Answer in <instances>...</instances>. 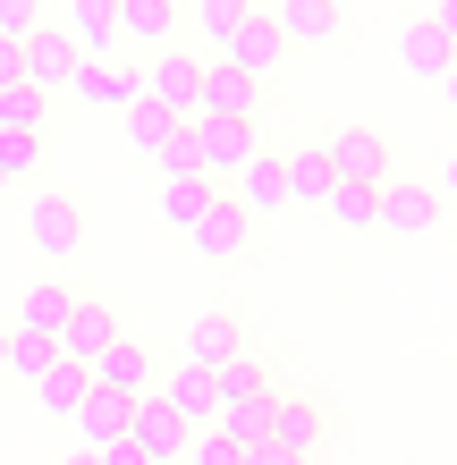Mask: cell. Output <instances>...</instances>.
Segmentation results:
<instances>
[{
	"label": "cell",
	"mask_w": 457,
	"mask_h": 465,
	"mask_svg": "<svg viewBox=\"0 0 457 465\" xmlns=\"http://www.w3.org/2000/svg\"><path fill=\"white\" fill-rule=\"evenodd\" d=\"M68 313H76V288H68V280H35V288L17 296V322H9V331H25V339H60Z\"/></svg>",
	"instance_id": "17"
},
{
	"label": "cell",
	"mask_w": 457,
	"mask_h": 465,
	"mask_svg": "<svg viewBox=\"0 0 457 465\" xmlns=\"http://www.w3.org/2000/svg\"><path fill=\"white\" fill-rule=\"evenodd\" d=\"M127 415H136V406H119V398H85L76 406V457H111L119 440H127Z\"/></svg>",
	"instance_id": "20"
},
{
	"label": "cell",
	"mask_w": 457,
	"mask_h": 465,
	"mask_svg": "<svg viewBox=\"0 0 457 465\" xmlns=\"http://www.w3.org/2000/svg\"><path fill=\"white\" fill-rule=\"evenodd\" d=\"M85 381L102 398H119V406H144L153 390H161V372H153V355L136 347V339H119L111 355H102V364H85Z\"/></svg>",
	"instance_id": "7"
},
{
	"label": "cell",
	"mask_w": 457,
	"mask_h": 465,
	"mask_svg": "<svg viewBox=\"0 0 457 465\" xmlns=\"http://www.w3.org/2000/svg\"><path fill=\"white\" fill-rule=\"evenodd\" d=\"M144 102H153V111H170L178 127H195L204 119V60H195V51H153Z\"/></svg>",
	"instance_id": "1"
},
{
	"label": "cell",
	"mask_w": 457,
	"mask_h": 465,
	"mask_svg": "<svg viewBox=\"0 0 457 465\" xmlns=\"http://www.w3.org/2000/svg\"><path fill=\"white\" fill-rule=\"evenodd\" d=\"M178 135H186V127H178L170 111H153V102H136V111H127V144H136V153H153V161L170 153Z\"/></svg>",
	"instance_id": "30"
},
{
	"label": "cell",
	"mask_w": 457,
	"mask_h": 465,
	"mask_svg": "<svg viewBox=\"0 0 457 465\" xmlns=\"http://www.w3.org/2000/svg\"><path fill=\"white\" fill-rule=\"evenodd\" d=\"M51 364H60V347H51V339H25V331H9V372H17V381H43Z\"/></svg>",
	"instance_id": "34"
},
{
	"label": "cell",
	"mask_w": 457,
	"mask_h": 465,
	"mask_svg": "<svg viewBox=\"0 0 457 465\" xmlns=\"http://www.w3.org/2000/svg\"><path fill=\"white\" fill-rule=\"evenodd\" d=\"M119 339H127V331H119V313L102 305V296H76V313L60 322V339H51V347H60L68 364H102V355H111Z\"/></svg>",
	"instance_id": "6"
},
{
	"label": "cell",
	"mask_w": 457,
	"mask_h": 465,
	"mask_svg": "<svg viewBox=\"0 0 457 465\" xmlns=\"http://www.w3.org/2000/svg\"><path fill=\"white\" fill-rule=\"evenodd\" d=\"M102 465H144V457H136V440H119L111 457H102Z\"/></svg>",
	"instance_id": "38"
},
{
	"label": "cell",
	"mask_w": 457,
	"mask_h": 465,
	"mask_svg": "<svg viewBox=\"0 0 457 465\" xmlns=\"http://www.w3.org/2000/svg\"><path fill=\"white\" fill-rule=\"evenodd\" d=\"M280 25H272V9H246V25H237V35H229V51H221V60L229 68H246V76H272L280 68Z\"/></svg>",
	"instance_id": "18"
},
{
	"label": "cell",
	"mask_w": 457,
	"mask_h": 465,
	"mask_svg": "<svg viewBox=\"0 0 457 465\" xmlns=\"http://www.w3.org/2000/svg\"><path fill=\"white\" fill-rule=\"evenodd\" d=\"M423 17H432V35L457 51V0H432V9H423Z\"/></svg>",
	"instance_id": "37"
},
{
	"label": "cell",
	"mask_w": 457,
	"mask_h": 465,
	"mask_svg": "<svg viewBox=\"0 0 457 465\" xmlns=\"http://www.w3.org/2000/svg\"><path fill=\"white\" fill-rule=\"evenodd\" d=\"M398 60H407L415 76H449V43L432 35V17H415L407 35H398Z\"/></svg>",
	"instance_id": "29"
},
{
	"label": "cell",
	"mask_w": 457,
	"mask_h": 465,
	"mask_svg": "<svg viewBox=\"0 0 457 465\" xmlns=\"http://www.w3.org/2000/svg\"><path fill=\"white\" fill-rule=\"evenodd\" d=\"M272 25H280V43H331L339 35V9H331V0H280Z\"/></svg>",
	"instance_id": "22"
},
{
	"label": "cell",
	"mask_w": 457,
	"mask_h": 465,
	"mask_svg": "<svg viewBox=\"0 0 457 465\" xmlns=\"http://www.w3.org/2000/svg\"><path fill=\"white\" fill-rule=\"evenodd\" d=\"M322 212H331L339 229H382V195H373V186H331Z\"/></svg>",
	"instance_id": "31"
},
{
	"label": "cell",
	"mask_w": 457,
	"mask_h": 465,
	"mask_svg": "<svg viewBox=\"0 0 457 465\" xmlns=\"http://www.w3.org/2000/svg\"><path fill=\"white\" fill-rule=\"evenodd\" d=\"M0 135H43V144H51V102L35 85H17V76L0 85Z\"/></svg>",
	"instance_id": "23"
},
{
	"label": "cell",
	"mask_w": 457,
	"mask_h": 465,
	"mask_svg": "<svg viewBox=\"0 0 457 465\" xmlns=\"http://www.w3.org/2000/svg\"><path fill=\"white\" fill-rule=\"evenodd\" d=\"M43 25H51V17L35 9V0H0V51H25Z\"/></svg>",
	"instance_id": "33"
},
{
	"label": "cell",
	"mask_w": 457,
	"mask_h": 465,
	"mask_svg": "<svg viewBox=\"0 0 457 465\" xmlns=\"http://www.w3.org/2000/svg\"><path fill=\"white\" fill-rule=\"evenodd\" d=\"M212 195H221V186H204V178H178V186H161V221L195 237V221L212 212Z\"/></svg>",
	"instance_id": "28"
},
{
	"label": "cell",
	"mask_w": 457,
	"mask_h": 465,
	"mask_svg": "<svg viewBox=\"0 0 457 465\" xmlns=\"http://www.w3.org/2000/svg\"><path fill=\"white\" fill-rule=\"evenodd\" d=\"M322 440H331V406H322V398H280L272 406V449H288L297 465H313Z\"/></svg>",
	"instance_id": "9"
},
{
	"label": "cell",
	"mask_w": 457,
	"mask_h": 465,
	"mask_svg": "<svg viewBox=\"0 0 457 465\" xmlns=\"http://www.w3.org/2000/svg\"><path fill=\"white\" fill-rule=\"evenodd\" d=\"M246 465H297V457H288V449H254Z\"/></svg>",
	"instance_id": "39"
},
{
	"label": "cell",
	"mask_w": 457,
	"mask_h": 465,
	"mask_svg": "<svg viewBox=\"0 0 457 465\" xmlns=\"http://www.w3.org/2000/svg\"><path fill=\"white\" fill-rule=\"evenodd\" d=\"M76 94L102 102V111H136V102H144V68L127 60V51H119V60H76Z\"/></svg>",
	"instance_id": "11"
},
{
	"label": "cell",
	"mask_w": 457,
	"mask_h": 465,
	"mask_svg": "<svg viewBox=\"0 0 457 465\" xmlns=\"http://www.w3.org/2000/svg\"><path fill=\"white\" fill-rule=\"evenodd\" d=\"M331 153H322V144H297V153H288V203H331Z\"/></svg>",
	"instance_id": "25"
},
{
	"label": "cell",
	"mask_w": 457,
	"mask_h": 465,
	"mask_svg": "<svg viewBox=\"0 0 457 465\" xmlns=\"http://www.w3.org/2000/svg\"><path fill=\"white\" fill-rule=\"evenodd\" d=\"M119 43L178 51V0H127V9H119Z\"/></svg>",
	"instance_id": "21"
},
{
	"label": "cell",
	"mask_w": 457,
	"mask_h": 465,
	"mask_svg": "<svg viewBox=\"0 0 457 465\" xmlns=\"http://www.w3.org/2000/svg\"><path fill=\"white\" fill-rule=\"evenodd\" d=\"M195 254H212V262H237V254H254V212L237 203L229 186L212 195V212L195 221Z\"/></svg>",
	"instance_id": "8"
},
{
	"label": "cell",
	"mask_w": 457,
	"mask_h": 465,
	"mask_svg": "<svg viewBox=\"0 0 457 465\" xmlns=\"http://www.w3.org/2000/svg\"><path fill=\"white\" fill-rule=\"evenodd\" d=\"M0 372H9V322H0Z\"/></svg>",
	"instance_id": "40"
},
{
	"label": "cell",
	"mask_w": 457,
	"mask_h": 465,
	"mask_svg": "<svg viewBox=\"0 0 457 465\" xmlns=\"http://www.w3.org/2000/svg\"><path fill=\"white\" fill-rule=\"evenodd\" d=\"M25 237H35V254H43V262H68L76 245H85V212H76V195L43 186V195L25 203Z\"/></svg>",
	"instance_id": "3"
},
{
	"label": "cell",
	"mask_w": 457,
	"mask_h": 465,
	"mask_svg": "<svg viewBox=\"0 0 457 465\" xmlns=\"http://www.w3.org/2000/svg\"><path fill=\"white\" fill-rule=\"evenodd\" d=\"M237 355H246V322L221 305V313H195V331H186V355H178V364L221 372V364H237Z\"/></svg>",
	"instance_id": "12"
},
{
	"label": "cell",
	"mask_w": 457,
	"mask_h": 465,
	"mask_svg": "<svg viewBox=\"0 0 457 465\" xmlns=\"http://www.w3.org/2000/svg\"><path fill=\"white\" fill-rule=\"evenodd\" d=\"M35 398L51 406V415H68V423H76V406L94 398V381H85V364H68V355H60V364H51V372L35 381Z\"/></svg>",
	"instance_id": "27"
},
{
	"label": "cell",
	"mask_w": 457,
	"mask_h": 465,
	"mask_svg": "<svg viewBox=\"0 0 457 465\" xmlns=\"http://www.w3.org/2000/svg\"><path fill=\"white\" fill-rule=\"evenodd\" d=\"M60 35H68L76 60H119V17L102 9V0H76V9L60 17Z\"/></svg>",
	"instance_id": "19"
},
{
	"label": "cell",
	"mask_w": 457,
	"mask_h": 465,
	"mask_svg": "<svg viewBox=\"0 0 457 465\" xmlns=\"http://www.w3.org/2000/svg\"><path fill=\"white\" fill-rule=\"evenodd\" d=\"M195 25H204V43H221V51H229V35L246 25V0H204Z\"/></svg>",
	"instance_id": "35"
},
{
	"label": "cell",
	"mask_w": 457,
	"mask_h": 465,
	"mask_svg": "<svg viewBox=\"0 0 457 465\" xmlns=\"http://www.w3.org/2000/svg\"><path fill=\"white\" fill-rule=\"evenodd\" d=\"M25 186V178H43V135H0V186Z\"/></svg>",
	"instance_id": "32"
},
{
	"label": "cell",
	"mask_w": 457,
	"mask_h": 465,
	"mask_svg": "<svg viewBox=\"0 0 457 465\" xmlns=\"http://www.w3.org/2000/svg\"><path fill=\"white\" fill-rule=\"evenodd\" d=\"M322 153H331V178L339 186H373V195L390 186V135L382 127H339Z\"/></svg>",
	"instance_id": "2"
},
{
	"label": "cell",
	"mask_w": 457,
	"mask_h": 465,
	"mask_svg": "<svg viewBox=\"0 0 457 465\" xmlns=\"http://www.w3.org/2000/svg\"><path fill=\"white\" fill-rule=\"evenodd\" d=\"M186 465H246V449H237V440H221V431H195V440H186Z\"/></svg>",
	"instance_id": "36"
},
{
	"label": "cell",
	"mask_w": 457,
	"mask_h": 465,
	"mask_svg": "<svg viewBox=\"0 0 457 465\" xmlns=\"http://www.w3.org/2000/svg\"><path fill=\"white\" fill-rule=\"evenodd\" d=\"M263 76L229 68V60H204V119H229V127H263Z\"/></svg>",
	"instance_id": "4"
},
{
	"label": "cell",
	"mask_w": 457,
	"mask_h": 465,
	"mask_svg": "<svg viewBox=\"0 0 457 465\" xmlns=\"http://www.w3.org/2000/svg\"><path fill=\"white\" fill-rule=\"evenodd\" d=\"M186 144H195V170L204 186H229L237 170L254 161V127H229V119H195L186 127Z\"/></svg>",
	"instance_id": "5"
},
{
	"label": "cell",
	"mask_w": 457,
	"mask_h": 465,
	"mask_svg": "<svg viewBox=\"0 0 457 465\" xmlns=\"http://www.w3.org/2000/svg\"><path fill=\"white\" fill-rule=\"evenodd\" d=\"M229 195L246 203L254 221H263V212H288V153H272V144H254V161H246V170L229 178Z\"/></svg>",
	"instance_id": "13"
},
{
	"label": "cell",
	"mask_w": 457,
	"mask_h": 465,
	"mask_svg": "<svg viewBox=\"0 0 457 465\" xmlns=\"http://www.w3.org/2000/svg\"><path fill=\"white\" fill-rule=\"evenodd\" d=\"M17 85H35L43 102L60 94V85H76V51H68V35H60V25H43V35L17 51Z\"/></svg>",
	"instance_id": "10"
},
{
	"label": "cell",
	"mask_w": 457,
	"mask_h": 465,
	"mask_svg": "<svg viewBox=\"0 0 457 465\" xmlns=\"http://www.w3.org/2000/svg\"><path fill=\"white\" fill-rule=\"evenodd\" d=\"M170 415L186 423V431H204L212 415H221V390H212V372H195V364H178V372H161V390H153Z\"/></svg>",
	"instance_id": "15"
},
{
	"label": "cell",
	"mask_w": 457,
	"mask_h": 465,
	"mask_svg": "<svg viewBox=\"0 0 457 465\" xmlns=\"http://www.w3.org/2000/svg\"><path fill=\"white\" fill-rule=\"evenodd\" d=\"M212 390H221V406H254V398H280V390H272V372H263V355H254V347L237 355V364H221V372H212Z\"/></svg>",
	"instance_id": "26"
},
{
	"label": "cell",
	"mask_w": 457,
	"mask_h": 465,
	"mask_svg": "<svg viewBox=\"0 0 457 465\" xmlns=\"http://www.w3.org/2000/svg\"><path fill=\"white\" fill-rule=\"evenodd\" d=\"M449 203H457V170H449Z\"/></svg>",
	"instance_id": "42"
},
{
	"label": "cell",
	"mask_w": 457,
	"mask_h": 465,
	"mask_svg": "<svg viewBox=\"0 0 457 465\" xmlns=\"http://www.w3.org/2000/svg\"><path fill=\"white\" fill-rule=\"evenodd\" d=\"M441 212H449V203L432 195V186H415V178H390V186H382V229H390V237H423Z\"/></svg>",
	"instance_id": "16"
},
{
	"label": "cell",
	"mask_w": 457,
	"mask_h": 465,
	"mask_svg": "<svg viewBox=\"0 0 457 465\" xmlns=\"http://www.w3.org/2000/svg\"><path fill=\"white\" fill-rule=\"evenodd\" d=\"M68 465H102V457H68Z\"/></svg>",
	"instance_id": "41"
},
{
	"label": "cell",
	"mask_w": 457,
	"mask_h": 465,
	"mask_svg": "<svg viewBox=\"0 0 457 465\" xmlns=\"http://www.w3.org/2000/svg\"><path fill=\"white\" fill-rule=\"evenodd\" d=\"M127 440H136V457H144V465H178L195 431H186V423H178V415H170L161 398H144L136 415H127Z\"/></svg>",
	"instance_id": "14"
},
{
	"label": "cell",
	"mask_w": 457,
	"mask_h": 465,
	"mask_svg": "<svg viewBox=\"0 0 457 465\" xmlns=\"http://www.w3.org/2000/svg\"><path fill=\"white\" fill-rule=\"evenodd\" d=\"M272 406L280 398H254V406H221V415H212V431H221V440H237V449H272Z\"/></svg>",
	"instance_id": "24"
}]
</instances>
